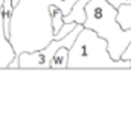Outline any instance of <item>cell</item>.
<instances>
[{"label":"cell","instance_id":"6da1fadb","mask_svg":"<svg viewBox=\"0 0 131 129\" xmlns=\"http://www.w3.org/2000/svg\"><path fill=\"white\" fill-rule=\"evenodd\" d=\"M85 20L84 28L92 31L107 40L108 53L113 59H121L122 52L131 41V29H122L116 21L117 9L111 6L107 0H89L84 6Z\"/></svg>","mask_w":131,"mask_h":129},{"label":"cell","instance_id":"7a4b0ae2","mask_svg":"<svg viewBox=\"0 0 131 129\" xmlns=\"http://www.w3.org/2000/svg\"><path fill=\"white\" fill-rule=\"evenodd\" d=\"M124 68L131 62L125 59H113L108 53L107 40L89 28H82L73 44L69 47L67 68Z\"/></svg>","mask_w":131,"mask_h":129},{"label":"cell","instance_id":"3957f363","mask_svg":"<svg viewBox=\"0 0 131 129\" xmlns=\"http://www.w3.org/2000/svg\"><path fill=\"white\" fill-rule=\"evenodd\" d=\"M84 26L81 23H76V26L70 31V32L64 35L60 40H52L44 49L37 50V52H23L18 55V68H50V59L55 55V52L60 47H70L73 44V41L76 40L79 31Z\"/></svg>","mask_w":131,"mask_h":129},{"label":"cell","instance_id":"277c9868","mask_svg":"<svg viewBox=\"0 0 131 129\" xmlns=\"http://www.w3.org/2000/svg\"><path fill=\"white\" fill-rule=\"evenodd\" d=\"M15 52L14 47L9 43V38H6L3 31V20H2V12H0V68H8L9 62L14 59Z\"/></svg>","mask_w":131,"mask_h":129},{"label":"cell","instance_id":"5b68a950","mask_svg":"<svg viewBox=\"0 0 131 129\" xmlns=\"http://www.w3.org/2000/svg\"><path fill=\"white\" fill-rule=\"evenodd\" d=\"M89 0H76L75 5L70 8V11L63 15V21L64 23H84L85 20V14H84V6Z\"/></svg>","mask_w":131,"mask_h":129},{"label":"cell","instance_id":"8992f818","mask_svg":"<svg viewBox=\"0 0 131 129\" xmlns=\"http://www.w3.org/2000/svg\"><path fill=\"white\" fill-rule=\"evenodd\" d=\"M2 12V20H3V31L6 38L11 36V20H12V14H14V6L11 3V0H3V5L0 8Z\"/></svg>","mask_w":131,"mask_h":129},{"label":"cell","instance_id":"52a82bcc","mask_svg":"<svg viewBox=\"0 0 131 129\" xmlns=\"http://www.w3.org/2000/svg\"><path fill=\"white\" fill-rule=\"evenodd\" d=\"M49 14H50V23H52V29H53L52 35L55 36L57 33L60 32V29L63 28V24H64V21H63L64 12H63V9L58 8L57 5H50V6H49Z\"/></svg>","mask_w":131,"mask_h":129},{"label":"cell","instance_id":"ba28073f","mask_svg":"<svg viewBox=\"0 0 131 129\" xmlns=\"http://www.w3.org/2000/svg\"><path fill=\"white\" fill-rule=\"evenodd\" d=\"M116 21L122 29H131V5H121L117 8Z\"/></svg>","mask_w":131,"mask_h":129},{"label":"cell","instance_id":"9c48e42d","mask_svg":"<svg viewBox=\"0 0 131 129\" xmlns=\"http://www.w3.org/2000/svg\"><path fill=\"white\" fill-rule=\"evenodd\" d=\"M67 56H69V49L60 47L50 59V68H67Z\"/></svg>","mask_w":131,"mask_h":129},{"label":"cell","instance_id":"30bf717a","mask_svg":"<svg viewBox=\"0 0 131 129\" xmlns=\"http://www.w3.org/2000/svg\"><path fill=\"white\" fill-rule=\"evenodd\" d=\"M75 26H76V23H64V24H63V28L60 29V32L57 33L53 38H55V40H60V38H63V36H64V35H67V33L70 32V31H72Z\"/></svg>","mask_w":131,"mask_h":129},{"label":"cell","instance_id":"8fae6325","mask_svg":"<svg viewBox=\"0 0 131 129\" xmlns=\"http://www.w3.org/2000/svg\"><path fill=\"white\" fill-rule=\"evenodd\" d=\"M121 59H125V61H130V62H131V41L128 43L127 49L122 52V55H121Z\"/></svg>","mask_w":131,"mask_h":129},{"label":"cell","instance_id":"7c38bea8","mask_svg":"<svg viewBox=\"0 0 131 129\" xmlns=\"http://www.w3.org/2000/svg\"><path fill=\"white\" fill-rule=\"evenodd\" d=\"M111 6H114L116 9L121 6V5H131V0H107Z\"/></svg>","mask_w":131,"mask_h":129},{"label":"cell","instance_id":"4fadbf2b","mask_svg":"<svg viewBox=\"0 0 131 129\" xmlns=\"http://www.w3.org/2000/svg\"><path fill=\"white\" fill-rule=\"evenodd\" d=\"M11 3H12V6H14V9L17 8V5L20 3V0H11Z\"/></svg>","mask_w":131,"mask_h":129},{"label":"cell","instance_id":"5bb4252c","mask_svg":"<svg viewBox=\"0 0 131 129\" xmlns=\"http://www.w3.org/2000/svg\"><path fill=\"white\" fill-rule=\"evenodd\" d=\"M2 5H3V0H0V8H2Z\"/></svg>","mask_w":131,"mask_h":129}]
</instances>
